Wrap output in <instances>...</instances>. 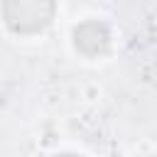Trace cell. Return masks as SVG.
<instances>
[{
    "mask_svg": "<svg viewBox=\"0 0 157 157\" xmlns=\"http://www.w3.org/2000/svg\"><path fill=\"white\" fill-rule=\"evenodd\" d=\"M0 10L15 34H37L52 25L56 0H2Z\"/></svg>",
    "mask_w": 157,
    "mask_h": 157,
    "instance_id": "cell-1",
    "label": "cell"
},
{
    "mask_svg": "<svg viewBox=\"0 0 157 157\" xmlns=\"http://www.w3.org/2000/svg\"><path fill=\"white\" fill-rule=\"evenodd\" d=\"M74 47L86 56H101L110 47V29L101 20H86L74 27Z\"/></svg>",
    "mask_w": 157,
    "mask_h": 157,
    "instance_id": "cell-2",
    "label": "cell"
},
{
    "mask_svg": "<svg viewBox=\"0 0 157 157\" xmlns=\"http://www.w3.org/2000/svg\"><path fill=\"white\" fill-rule=\"evenodd\" d=\"M54 157H81V155H71V152H64V155H54Z\"/></svg>",
    "mask_w": 157,
    "mask_h": 157,
    "instance_id": "cell-3",
    "label": "cell"
}]
</instances>
